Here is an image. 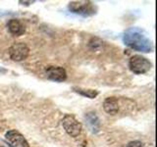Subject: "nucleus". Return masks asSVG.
I'll use <instances>...</instances> for the list:
<instances>
[{
  "mask_svg": "<svg viewBox=\"0 0 157 147\" xmlns=\"http://www.w3.org/2000/svg\"><path fill=\"white\" fill-rule=\"evenodd\" d=\"M103 109L109 115H116L119 112V102L116 97H108L103 102Z\"/></svg>",
  "mask_w": 157,
  "mask_h": 147,
  "instance_id": "8",
  "label": "nucleus"
},
{
  "mask_svg": "<svg viewBox=\"0 0 157 147\" xmlns=\"http://www.w3.org/2000/svg\"><path fill=\"white\" fill-rule=\"evenodd\" d=\"M126 147H144V143L140 141H131L130 143H128V145Z\"/></svg>",
  "mask_w": 157,
  "mask_h": 147,
  "instance_id": "12",
  "label": "nucleus"
},
{
  "mask_svg": "<svg viewBox=\"0 0 157 147\" xmlns=\"http://www.w3.org/2000/svg\"><path fill=\"white\" fill-rule=\"evenodd\" d=\"M29 53V48L24 42H17L9 48V56L13 61H23L27 59Z\"/></svg>",
  "mask_w": 157,
  "mask_h": 147,
  "instance_id": "5",
  "label": "nucleus"
},
{
  "mask_svg": "<svg viewBox=\"0 0 157 147\" xmlns=\"http://www.w3.org/2000/svg\"><path fill=\"white\" fill-rule=\"evenodd\" d=\"M123 40L127 46H129L136 51L140 52H151L153 46L144 32L139 28H131L124 33Z\"/></svg>",
  "mask_w": 157,
  "mask_h": 147,
  "instance_id": "1",
  "label": "nucleus"
},
{
  "mask_svg": "<svg viewBox=\"0 0 157 147\" xmlns=\"http://www.w3.org/2000/svg\"><path fill=\"white\" fill-rule=\"evenodd\" d=\"M5 138L11 147H29L24 135L15 130H9L5 135Z\"/></svg>",
  "mask_w": 157,
  "mask_h": 147,
  "instance_id": "6",
  "label": "nucleus"
},
{
  "mask_svg": "<svg viewBox=\"0 0 157 147\" xmlns=\"http://www.w3.org/2000/svg\"><path fill=\"white\" fill-rule=\"evenodd\" d=\"M7 27H8L9 32H11L12 34H14V36H22V34H24V32H25L24 24L17 19L10 20V21L8 22Z\"/></svg>",
  "mask_w": 157,
  "mask_h": 147,
  "instance_id": "9",
  "label": "nucleus"
},
{
  "mask_svg": "<svg viewBox=\"0 0 157 147\" xmlns=\"http://www.w3.org/2000/svg\"><path fill=\"white\" fill-rule=\"evenodd\" d=\"M74 91L78 93L85 97L87 98H95L98 95V91L97 90H93V89H83V88H80V87H74L73 88Z\"/></svg>",
  "mask_w": 157,
  "mask_h": 147,
  "instance_id": "11",
  "label": "nucleus"
},
{
  "mask_svg": "<svg viewBox=\"0 0 157 147\" xmlns=\"http://www.w3.org/2000/svg\"><path fill=\"white\" fill-rule=\"evenodd\" d=\"M1 72L5 73V72H6V70H4V69H1V68H0V73H1Z\"/></svg>",
  "mask_w": 157,
  "mask_h": 147,
  "instance_id": "13",
  "label": "nucleus"
},
{
  "mask_svg": "<svg viewBox=\"0 0 157 147\" xmlns=\"http://www.w3.org/2000/svg\"><path fill=\"white\" fill-rule=\"evenodd\" d=\"M47 78L54 81H64L67 78L65 69L57 66H49L45 69Z\"/></svg>",
  "mask_w": 157,
  "mask_h": 147,
  "instance_id": "7",
  "label": "nucleus"
},
{
  "mask_svg": "<svg viewBox=\"0 0 157 147\" xmlns=\"http://www.w3.org/2000/svg\"><path fill=\"white\" fill-rule=\"evenodd\" d=\"M86 119L87 126H90V129L93 132L98 131V130H99V120H98V118L96 117L95 113H88L86 116Z\"/></svg>",
  "mask_w": 157,
  "mask_h": 147,
  "instance_id": "10",
  "label": "nucleus"
},
{
  "mask_svg": "<svg viewBox=\"0 0 157 147\" xmlns=\"http://www.w3.org/2000/svg\"><path fill=\"white\" fill-rule=\"evenodd\" d=\"M0 147H4V146H0Z\"/></svg>",
  "mask_w": 157,
  "mask_h": 147,
  "instance_id": "14",
  "label": "nucleus"
},
{
  "mask_svg": "<svg viewBox=\"0 0 157 147\" xmlns=\"http://www.w3.org/2000/svg\"><path fill=\"white\" fill-rule=\"evenodd\" d=\"M62 124L64 126V130H66L67 134L72 137H77L81 134L82 132V125L78 123L76 118L72 115H66L63 118Z\"/></svg>",
  "mask_w": 157,
  "mask_h": 147,
  "instance_id": "4",
  "label": "nucleus"
},
{
  "mask_svg": "<svg viewBox=\"0 0 157 147\" xmlns=\"http://www.w3.org/2000/svg\"><path fill=\"white\" fill-rule=\"evenodd\" d=\"M129 67L132 73L141 75V74H145L148 72L152 65L145 57L140 55H134L131 57L129 61Z\"/></svg>",
  "mask_w": 157,
  "mask_h": 147,
  "instance_id": "3",
  "label": "nucleus"
},
{
  "mask_svg": "<svg viewBox=\"0 0 157 147\" xmlns=\"http://www.w3.org/2000/svg\"><path fill=\"white\" fill-rule=\"evenodd\" d=\"M69 10L72 13L82 16H91L96 13V5L90 1H73L69 3Z\"/></svg>",
  "mask_w": 157,
  "mask_h": 147,
  "instance_id": "2",
  "label": "nucleus"
}]
</instances>
